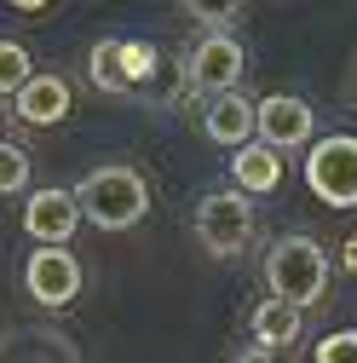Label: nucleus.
<instances>
[{
	"label": "nucleus",
	"mask_w": 357,
	"mask_h": 363,
	"mask_svg": "<svg viewBox=\"0 0 357 363\" xmlns=\"http://www.w3.org/2000/svg\"><path fill=\"white\" fill-rule=\"evenodd\" d=\"M75 202H81V219H93L98 231H132L150 213V185L139 167L110 162V167H93L75 185Z\"/></svg>",
	"instance_id": "obj_1"
},
{
	"label": "nucleus",
	"mask_w": 357,
	"mask_h": 363,
	"mask_svg": "<svg viewBox=\"0 0 357 363\" xmlns=\"http://www.w3.org/2000/svg\"><path fill=\"white\" fill-rule=\"evenodd\" d=\"M265 283H271L277 300H294V306H317L329 294V254L323 242L311 237H277L271 254H265Z\"/></svg>",
	"instance_id": "obj_2"
},
{
	"label": "nucleus",
	"mask_w": 357,
	"mask_h": 363,
	"mask_svg": "<svg viewBox=\"0 0 357 363\" xmlns=\"http://www.w3.org/2000/svg\"><path fill=\"white\" fill-rule=\"evenodd\" d=\"M254 208H248V191H208L196 202V242L213 254V259H237L248 254L254 242Z\"/></svg>",
	"instance_id": "obj_3"
},
{
	"label": "nucleus",
	"mask_w": 357,
	"mask_h": 363,
	"mask_svg": "<svg viewBox=\"0 0 357 363\" xmlns=\"http://www.w3.org/2000/svg\"><path fill=\"white\" fill-rule=\"evenodd\" d=\"M305 185L329 208H357V133H329L305 156Z\"/></svg>",
	"instance_id": "obj_4"
},
{
	"label": "nucleus",
	"mask_w": 357,
	"mask_h": 363,
	"mask_svg": "<svg viewBox=\"0 0 357 363\" xmlns=\"http://www.w3.org/2000/svg\"><path fill=\"white\" fill-rule=\"evenodd\" d=\"M23 289L35 306L47 311H64L75 294H81V259L64 248V242H35L29 265H23Z\"/></svg>",
	"instance_id": "obj_5"
},
{
	"label": "nucleus",
	"mask_w": 357,
	"mask_h": 363,
	"mask_svg": "<svg viewBox=\"0 0 357 363\" xmlns=\"http://www.w3.org/2000/svg\"><path fill=\"white\" fill-rule=\"evenodd\" d=\"M242 47H237V35H225V29H208L196 47H191V58H185V86L191 93H202V99H213V93H225V86H237L242 81Z\"/></svg>",
	"instance_id": "obj_6"
},
{
	"label": "nucleus",
	"mask_w": 357,
	"mask_h": 363,
	"mask_svg": "<svg viewBox=\"0 0 357 363\" xmlns=\"http://www.w3.org/2000/svg\"><path fill=\"white\" fill-rule=\"evenodd\" d=\"M311 127H317V116H311V104L294 99V93H271L265 104H254V133L265 145H277V150H300L311 139Z\"/></svg>",
	"instance_id": "obj_7"
},
{
	"label": "nucleus",
	"mask_w": 357,
	"mask_h": 363,
	"mask_svg": "<svg viewBox=\"0 0 357 363\" xmlns=\"http://www.w3.org/2000/svg\"><path fill=\"white\" fill-rule=\"evenodd\" d=\"M75 225H81L75 191H64V185L29 191V202H23V231H29V242H69Z\"/></svg>",
	"instance_id": "obj_8"
},
{
	"label": "nucleus",
	"mask_w": 357,
	"mask_h": 363,
	"mask_svg": "<svg viewBox=\"0 0 357 363\" xmlns=\"http://www.w3.org/2000/svg\"><path fill=\"white\" fill-rule=\"evenodd\" d=\"M12 116L29 121V127H58L69 116V81L64 75H29L18 93H12Z\"/></svg>",
	"instance_id": "obj_9"
},
{
	"label": "nucleus",
	"mask_w": 357,
	"mask_h": 363,
	"mask_svg": "<svg viewBox=\"0 0 357 363\" xmlns=\"http://www.w3.org/2000/svg\"><path fill=\"white\" fill-rule=\"evenodd\" d=\"M202 133L213 145H225V150H237L242 139H254V104L237 93V86H225V93H213L208 99V110H202Z\"/></svg>",
	"instance_id": "obj_10"
},
{
	"label": "nucleus",
	"mask_w": 357,
	"mask_h": 363,
	"mask_svg": "<svg viewBox=\"0 0 357 363\" xmlns=\"http://www.w3.org/2000/svg\"><path fill=\"white\" fill-rule=\"evenodd\" d=\"M231 179H237V191H248V196H265V191H277L283 185V150L277 145H254V139H242L237 145V156H231Z\"/></svg>",
	"instance_id": "obj_11"
},
{
	"label": "nucleus",
	"mask_w": 357,
	"mask_h": 363,
	"mask_svg": "<svg viewBox=\"0 0 357 363\" xmlns=\"http://www.w3.org/2000/svg\"><path fill=\"white\" fill-rule=\"evenodd\" d=\"M300 311H305V306H294V300H277V294H271V300L254 311V335L271 346V352L294 346V340H300Z\"/></svg>",
	"instance_id": "obj_12"
},
{
	"label": "nucleus",
	"mask_w": 357,
	"mask_h": 363,
	"mask_svg": "<svg viewBox=\"0 0 357 363\" xmlns=\"http://www.w3.org/2000/svg\"><path fill=\"white\" fill-rule=\"evenodd\" d=\"M86 75H93V86H98V93H110V99H132V81H127L121 40H115V35L93 47V58H86Z\"/></svg>",
	"instance_id": "obj_13"
},
{
	"label": "nucleus",
	"mask_w": 357,
	"mask_h": 363,
	"mask_svg": "<svg viewBox=\"0 0 357 363\" xmlns=\"http://www.w3.org/2000/svg\"><path fill=\"white\" fill-rule=\"evenodd\" d=\"M75 357V346H69V335H52V329H12L6 340H0V357Z\"/></svg>",
	"instance_id": "obj_14"
},
{
	"label": "nucleus",
	"mask_w": 357,
	"mask_h": 363,
	"mask_svg": "<svg viewBox=\"0 0 357 363\" xmlns=\"http://www.w3.org/2000/svg\"><path fill=\"white\" fill-rule=\"evenodd\" d=\"M121 64H127L132 93H150V81H156V69H162V52L150 47V40H121Z\"/></svg>",
	"instance_id": "obj_15"
},
{
	"label": "nucleus",
	"mask_w": 357,
	"mask_h": 363,
	"mask_svg": "<svg viewBox=\"0 0 357 363\" xmlns=\"http://www.w3.org/2000/svg\"><path fill=\"white\" fill-rule=\"evenodd\" d=\"M35 75V64H29V47L23 40H0V99H12L18 86Z\"/></svg>",
	"instance_id": "obj_16"
},
{
	"label": "nucleus",
	"mask_w": 357,
	"mask_h": 363,
	"mask_svg": "<svg viewBox=\"0 0 357 363\" xmlns=\"http://www.w3.org/2000/svg\"><path fill=\"white\" fill-rule=\"evenodd\" d=\"M23 185H29V150L0 139V196H18Z\"/></svg>",
	"instance_id": "obj_17"
},
{
	"label": "nucleus",
	"mask_w": 357,
	"mask_h": 363,
	"mask_svg": "<svg viewBox=\"0 0 357 363\" xmlns=\"http://www.w3.org/2000/svg\"><path fill=\"white\" fill-rule=\"evenodd\" d=\"M311 357H317V363H357V329H334V335H323L317 346H311Z\"/></svg>",
	"instance_id": "obj_18"
},
{
	"label": "nucleus",
	"mask_w": 357,
	"mask_h": 363,
	"mask_svg": "<svg viewBox=\"0 0 357 363\" xmlns=\"http://www.w3.org/2000/svg\"><path fill=\"white\" fill-rule=\"evenodd\" d=\"M178 6H185L196 23H231V18L248 6V0H178Z\"/></svg>",
	"instance_id": "obj_19"
},
{
	"label": "nucleus",
	"mask_w": 357,
	"mask_h": 363,
	"mask_svg": "<svg viewBox=\"0 0 357 363\" xmlns=\"http://www.w3.org/2000/svg\"><path fill=\"white\" fill-rule=\"evenodd\" d=\"M346 271L357 277V231H351V242H346Z\"/></svg>",
	"instance_id": "obj_20"
},
{
	"label": "nucleus",
	"mask_w": 357,
	"mask_h": 363,
	"mask_svg": "<svg viewBox=\"0 0 357 363\" xmlns=\"http://www.w3.org/2000/svg\"><path fill=\"white\" fill-rule=\"evenodd\" d=\"M12 6H18V12H35V6H47V0H12Z\"/></svg>",
	"instance_id": "obj_21"
},
{
	"label": "nucleus",
	"mask_w": 357,
	"mask_h": 363,
	"mask_svg": "<svg viewBox=\"0 0 357 363\" xmlns=\"http://www.w3.org/2000/svg\"><path fill=\"white\" fill-rule=\"evenodd\" d=\"M351 99H357V81H351Z\"/></svg>",
	"instance_id": "obj_22"
},
{
	"label": "nucleus",
	"mask_w": 357,
	"mask_h": 363,
	"mask_svg": "<svg viewBox=\"0 0 357 363\" xmlns=\"http://www.w3.org/2000/svg\"><path fill=\"white\" fill-rule=\"evenodd\" d=\"M0 127H6V116H0Z\"/></svg>",
	"instance_id": "obj_23"
}]
</instances>
